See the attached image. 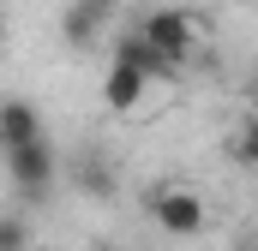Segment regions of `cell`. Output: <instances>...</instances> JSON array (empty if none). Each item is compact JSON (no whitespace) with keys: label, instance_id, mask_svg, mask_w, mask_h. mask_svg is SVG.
<instances>
[{"label":"cell","instance_id":"5","mask_svg":"<svg viewBox=\"0 0 258 251\" xmlns=\"http://www.w3.org/2000/svg\"><path fill=\"white\" fill-rule=\"evenodd\" d=\"M144 90H150V72L132 60H108V78H102V102H108V114H132L138 102H144Z\"/></svg>","mask_w":258,"mask_h":251},{"label":"cell","instance_id":"1","mask_svg":"<svg viewBox=\"0 0 258 251\" xmlns=\"http://www.w3.org/2000/svg\"><path fill=\"white\" fill-rule=\"evenodd\" d=\"M144 209H150V221H156L168 239H198L204 221H210L204 197H198L192 186H174V180H162V186L144 191Z\"/></svg>","mask_w":258,"mask_h":251},{"label":"cell","instance_id":"6","mask_svg":"<svg viewBox=\"0 0 258 251\" xmlns=\"http://www.w3.org/2000/svg\"><path fill=\"white\" fill-rule=\"evenodd\" d=\"M36 138H48V132H42V114H36V102L12 96V102L0 108V150H24V144H36Z\"/></svg>","mask_w":258,"mask_h":251},{"label":"cell","instance_id":"12","mask_svg":"<svg viewBox=\"0 0 258 251\" xmlns=\"http://www.w3.org/2000/svg\"><path fill=\"white\" fill-rule=\"evenodd\" d=\"M246 96H252V108H258V72H252V78H246Z\"/></svg>","mask_w":258,"mask_h":251},{"label":"cell","instance_id":"10","mask_svg":"<svg viewBox=\"0 0 258 251\" xmlns=\"http://www.w3.org/2000/svg\"><path fill=\"white\" fill-rule=\"evenodd\" d=\"M0 251H30V221H24V215H6V227H0Z\"/></svg>","mask_w":258,"mask_h":251},{"label":"cell","instance_id":"11","mask_svg":"<svg viewBox=\"0 0 258 251\" xmlns=\"http://www.w3.org/2000/svg\"><path fill=\"white\" fill-rule=\"evenodd\" d=\"M234 251H258V233H246V239L234 233Z\"/></svg>","mask_w":258,"mask_h":251},{"label":"cell","instance_id":"8","mask_svg":"<svg viewBox=\"0 0 258 251\" xmlns=\"http://www.w3.org/2000/svg\"><path fill=\"white\" fill-rule=\"evenodd\" d=\"M72 180H78L84 197H102V203H108V197H114V162H108V156H78V174H72Z\"/></svg>","mask_w":258,"mask_h":251},{"label":"cell","instance_id":"9","mask_svg":"<svg viewBox=\"0 0 258 251\" xmlns=\"http://www.w3.org/2000/svg\"><path fill=\"white\" fill-rule=\"evenodd\" d=\"M228 156H234L240 168H258V114H246V120L234 126V138H228Z\"/></svg>","mask_w":258,"mask_h":251},{"label":"cell","instance_id":"7","mask_svg":"<svg viewBox=\"0 0 258 251\" xmlns=\"http://www.w3.org/2000/svg\"><path fill=\"white\" fill-rule=\"evenodd\" d=\"M114 54H120V60H132V66H144V72H150V84H162V78H174V72H180V66L162 60V54H156L138 30H120V36H114Z\"/></svg>","mask_w":258,"mask_h":251},{"label":"cell","instance_id":"2","mask_svg":"<svg viewBox=\"0 0 258 251\" xmlns=\"http://www.w3.org/2000/svg\"><path fill=\"white\" fill-rule=\"evenodd\" d=\"M54 180H60V150H54L48 138H36V144H24V150H6V186L18 191L24 203L48 197Z\"/></svg>","mask_w":258,"mask_h":251},{"label":"cell","instance_id":"4","mask_svg":"<svg viewBox=\"0 0 258 251\" xmlns=\"http://www.w3.org/2000/svg\"><path fill=\"white\" fill-rule=\"evenodd\" d=\"M114 12H120V0H66V12H60L66 48H96L114 30Z\"/></svg>","mask_w":258,"mask_h":251},{"label":"cell","instance_id":"3","mask_svg":"<svg viewBox=\"0 0 258 251\" xmlns=\"http://www.w3.org/2000/svg\"><path fill=\"white\" fill-rule=\"evenodd\" d=\"M138 36H144L168 66H186V60H192V42H198L192 12H180V6H156V12H144V18H138Z\"/></svg>","mask_w":258,"mask_h":251},{"label":"cell","instance_id":"13","mask_svg":"<svg viewBox=\"0 0 258 251\" xmlns=\"http://www.w3.org/2000/svg\"><path fill=\"white\" fill-rule=\"evenodd\" d=\"M90 251H120V245H90Z\"/></svg>","mask_w":258,"mask_h":251}]
</instances>
